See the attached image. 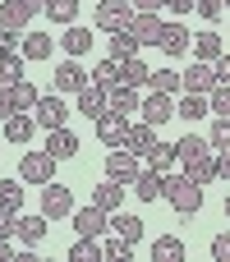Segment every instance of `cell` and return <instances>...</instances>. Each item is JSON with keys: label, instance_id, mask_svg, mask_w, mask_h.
<instances>
[{"label": "cell", "instance_id": "5bb4252c", "mask_svg": "<svg viewBox=\"0 0 230 262\" xmlns=\"http://www.w3.org/2000/svg\"><path fill=\"white\" fill-rule=\"evenodd\" d=\"M46 152L55 157V161H69V157H78V134L74 129H46Z\"/></svg>", "mask_w": 230, "mask_h": 262}, {"label": "cell", "instance_id": "f5cc1de1", "mask_svg": "<svg viewBox=\"0 0 230 262\" xmlns=\"http://www.w3.org/2000/svg\"><path fill=\"white\" fill-rule=\"evenodd\" d=\"M134 9H161V0H129Z\"/></svg>", "mask_w": 230, "mask_h": 262}, {"label": "cell", "instance_id": "8992f818", "mask_svg": "<svg viewBox=\"0 0 230 262\" xmlns=\"http://www.w3.org/2000/svg\"><path fill=\"white\" fill-rule=\"evenodd\" d=\"M69 221H74V235L101 239V235H106V226H111V212H101V207L92 203V207H83V212H69Z\"/></svg>", "mask_w": 230, "mask_h": 262}, {"label": "cell", "instance_id": "f6af8a7d", "mask_svg": "<svg viewBox=\"0 0 230 262\" xmlns=\"http://www.w3.org/2000/svg\"><path fill=\"white\" fill-rule=\"evenodd\" d=\"M23 46V32H14V28H0V55H9V51H18Z\"/></svg>", "mask_w": 230, "mask_h": 262}, {"label": "cell", "instance_id": "e0dca14e", "mask_svg": "<svg viewBox=\"0 0 230 262\" xmlns=\"http://www.w3.org/2000/svg\"><path fill=\"white\" fill-rule=\"evenodd\" d=\"M129 32H134L143 46H157V37H161V18H157V9H138L134 23H129Z\"/></svg>", "mask_w": 230, "mask_h": 262}, {"label": "cell", "instance_id": "5b68a950", "mask_svg": "<svg viewBox=\"0 0 230 262\" xmlns=\"http://www.w3.org/2000/svg\"><path fill=\"white\" fill-rule=\"evenodd\" d=\"M138 120H148L152 129H161L166 120H175V97L152 88V97H143V106H138Z\"/></svg>", "mask_w": 230, "mask_h": 262}, {"label": "cell", "instance_id": "6f0895ef", "mask_svg": "<svg viewBox=\"0 0 230 262\" xmlns=\"http://www.w3.org/2000/svg\"><path fill=\"white\" fill-rule=\"evenodd\" d=\"M221 5H226V9H230V0H221Z\"/></svg>", "mask_w": 230, "mask_h": 262}, {"label": "cell", "instance_id": "ffe728a7", "mask_svg": "<svg viewBox=\"0 0 230 262\" xmlns=\"http://www.w3.org/2000/svg\"><path fill=\"white\" fill-rule=\"evenodd\" d=\"M78 111H83L88 120H101V115L111 111V97H106V88H97V83H88V88L78 92Z\"/></svg>", "mask_w": 230, "mask_h": 262}, {"label": "cell", "instance_id": "9f6ffc18", "mask_svg": "<svg viewBox=\"0 0 230 262\" xmlns=\"http://www.w3.org/2000/svg\"><path fill=\"white\" fill-rule=\"evenodd\" d=\"M226 216H230V189H226Z\"/></svg>", "mask_w": 230, "mask_h": 262}, {"label": "cell", "instance_id": "836d02e7", "mask_svg": "<svg viewBox=\"0 0 230 262\" xmlns=\"http://www.w3.org/2000/svg\"><path fill=\"white\" fill-rule=\"evenodd\" d=\"M88 78H92L97 88H106V92H111V88L120 83V60H111V55H106L101 64H92V74H88Z\"/></svg>", "mask_w": 230, "mask_h": 262}, {"label": "cell", "instance_id": "52a82bcc", "mask_svg": "<svg viewBox=\"0 0 230 262\" xmlns=\"http://www.w3.org/2000/svg\"><path fill=\"white\" fill-rule=\"evenodd\" d=\"M97 138H101L106 147H124V143H129V115L106 111V115L97 120Z\"/></svg>", "mask_w": 230, "mask_h": 262}, {"label": "cell", "instance_id": "7dc6e473", "mask_svg": "<svg viewBox=\"0 0 230 262\" xmlns=\"http://www.w3.org/2000/svg\"><path fill=\"white\" fill-rule=\"evenodd\" d=\"M14 111H18V106H14V88H9V83H0V120H5V115H14Z\"/></svg>", "mask_w": 230, "mask_h": 262}, {"label": "cell", "instance_id": "3957f363", "mask_svg": "<svg viewBox=\"0 0 230 262\" xmlns=\"http://www.w3.org/2000/svg\"><path fill=\"white\" fill-rule=\"evenodd\" d=\"M134 14H138V9H134L129 0H101V5H97V28H101V32H124V28L134 23Z\"/></svg>", "mask_w": 230, "mask_h": 262}, {"label": "cell", "instance_id": "d6a6232c", "mask_svg": "<svg viewBox=\"0 0 230 262\" xmlns=\"http://www.w3.org/2000/svg\"><path fill=\"white\" fill-rule=\"evenodd\" d=\"M106 253H101V244L97 239H88V235H78L74 244H69V262H101Z\"/></svg>", "mask_w": 230, "mask_h": 262}, {"label": "cell", "instance_id": "8d00e7d4", "mask_svg": "<svg viewBox=\"0 0 230 262\" xmlns=\"http://www.w3.org/2000/svg\"><path fill=\"white\" fill-rule=\"evenodd\" d=\"M175 152H180V161H194V157L212 152V143H207V138H198V134H184V138L175 143Z\"/></svg>", "mask_w": 230, "mask_h": 262}, {"label": "cell", "instance_id": "7402d4cb", "mask_svg": "<svg viewBox=\"0 0 230 262\" xmlns=\"http://www.w3.org/2000/svg\"><path fill=\"white\" fill-rule=\"evenodd\" d=\"M106 97H111V111H120V115H138V106H143L138 88H124V83H115Z\"/></svg>", "mask_w": 230, "mask_h": 262}, {"label": "cell", "instance_id": "83f0119b", "mask_svg": "<svg viewBox=\"0 0 230 262\" xmlns=\"http://www.w3.org/2000/svg\"><path fill=\"white\" fill-rule=\"evenodd\" d=\"M120 198H124V184H115V180H101V184L92 189V203H97L101 212H120Z\"/></svg>", "mask_w": 230, "mask_h": 262}, {"label": "cell", "instance_id": "484cf974", "mask_svg": "<svg viewBox=\"0 0 230 262\" xmlns=\"http://www.w3.org/2000/svg\"><path fill=\"white\" fill-rule=\"evenodd\" d=\"M194 55H198V60H207V64H217V60L226 55V46H221V37L207 28V32H198V37H194Z\"/></svg>", "mask_w": 230, "mask_h": 262}, {"label": "cell", "instance_id": "bcb514c9", "mask_svg": "<svg viewBox=\"0 0 230 262\" xmlns=\"http://www.w3.org/2000/svg\"><path fill=\"white\" fill-rule=\"evenodd\" d=\"M212 258H217V262H230V230H221V235L212 239Z\"/></svg>", "mask_w": 230, "mask_h": 262}, {"label": "cell", "instance_id": "603a6c76", "mask_svg": "<svg viewBox=\"0 0 230 262\" xmlns=\"http://www.w3.org/2000/svg\"><path fill=\"white\" fill-rule=\"evenodd\" d=\"M152 143H157V129H152L148 120L129 124V143H124V147H129L134 157H148V152H152Z\"/></svg>", "mask_w": 230, "mask_h": 262}, {"label": "cell", "instance_id": "ab89813d", "mask_svg": "<svg viewBox=\"0 0 230 262\" xmlns=\"http://www.w3.org/2000/svg\"><path fill=\"white\" fill-rule=\"evenodd\" d=\"M152 88L175 97V92H184V74H175V69H157V74H152Z\"/></svg>", "mask_w": 230, "mask_h": 262}, {"label": "cell", "instance_id": "11a10c76", "mask_svg": "<svg viewBox=\"0 0 230 262\" xmlns=\"http://www.w3.org/2000/svg\"><path fill=\"white\" fill-rule=\"evenodd\" d=\"M28 5H37V9H46V0H28Z\"/></svg>", "mask_w": 230, "mask_h": 262}, {"label": "cell", "instance_id": "d4e9b609", "mask_svg": "<svg viewBox=\"0 0 230 262\" xmlns=\"http://www.w3.org/2000/svg\"><path fill=\"white\" fill-rule=\"evenodd\" d=\"M23 60H51V51H55V41L46 37V32H23Z\"/></svg>", "mask_w": 230, "mask_h": 262}, {"label": "cell", "instance_id": "ba28073f", "mask_svg": "<svg viewBox=\"0 0 230 262\" xmlns=\"http://www.w3.org/2000/svg\"><path fill=\"white\" fill-rule=\"evenodd\" d=\"M41 212H46L51 221L69 216V212H74V193H69L65 184H55V180H51V184H41Z\"/></svg>", "mask_w": 230, "mask_h": 262}, {"label": "cell", "instance_id": "9c48e42d", "mask_svg": "<svg viewBox=\"0 0 230 262\" xmlns=\"http://www.w3.org/2000/svg\"><path fill=\"white\" fill-rule=\"evenodd\" d=\"M46 221H51L46 212H37V216H18V221H14L18 244H23V249H41V244H46V230H51Z\"/></svg>", "mask_w": 230, "mask_h": 262}, {"label": "cell", "instance_id": "ee69618b", "mask_svg": "<svg viewBox=\"0 0 230 262\" xmlns=\"http://www.w3.org/2000/svg\"><path fill=\"white\" fill-rule=\"evenodd\" d=\"M194 9H198V14L207 18V23H217V18L226 14V5H221V0H194Z\"/></svg>", "mask_w": 230, "mask_h": 262}, {"label": "cell", "instance_id": "f546056e", "mask_svg": "<svg viewBox=\"0 0 230 262\" xmlns=\"http://www.w3.org/2000/svg\"><path fill=\"white\" fill-rule=\"evenodd\" d=\"M138 51H143V41H138L129 28H124V32H111V60H134Z\"/></svg>", "mask_w": 230, "mask_h": 262}, {"label": "cell", "instance_id": "7bdbcfd3", "mask_svg": "<svg viewBox=\"0 0 230 262\" xmlns=\"http://www.w3.org/2000/svg\"><path fill=\"white\" fill-rule=\"evenodd\" d=\"M129 249H134V244H129V239H120V235L101 244V253H106V258H115V262H129Z\"/></svg>", "mask_w": 230, "mask_h": 262}, {"label": "cell", "instance_id": "681fc988", "mask_svg": "<svg viewBox=\"0 0 230 262\" xmlns=\"http://www.w3.org/2000/svg\"><path fill=\"white\" fill-rule=\"evenodd\" d=\"M217 180H230V147L217 152Z\"/></svg>", "mask_w": 230, "mask_h": 262}, {"label": "cell", "instance_id": "7c38bea8", "mask_svg": "<svg viewBox=\"0 0 230 262\" xmlns=\"http://www.w3.org/2000/svg\"><path fill=\"white\" fill-rule=\"evenodd\" d=\"M32 115H37V129H60V124L69 120V111H65V101H60V92L41 97V101L32 106Z\"/></svg>", "mask_w": 230, "mask_h": 262}, {"label": "cell", "instance_id": "4fadbf2b", "mask_svg": "<svg viewBox=\"0 0 230 262\" xmlns=\"http://www.w3.org/2000/svg\"><path fill=\"white\" fill-rule=\"evenodd\" d=\"M37 14H41V9H37V5H28V0H5V5H0V28L23 32V28H28Z\"/></svg>", "mask_w": 230, "mask_h": 262}, {"label": "cell", "instance_id": "277c9868", "mask_svg": "<svg viewBox=\"0 0 230 262\" xmlns=\"http://www.w3.org/2000/svg\"><path fill=\"white\" fill-rule=\"evenodd\" d=\"M138 157L129 152V147H111L106 152V180H115V184H134L138 180Z\"/></svg>", "mask_w": 230, "mask_h": 262}, {"label": "cell", "instance_id": "b9f144b4", "mask_svg": "<svg viewBox=\"0 0 230 262\" xmlns=\"http://www.w3.org/2000/svg\"><path fill=\"white\" fill-rule=\"evenodd\" d=\"M207 101H212V115H230V83H217L207 92Z\"/></svg>", "mask_w": 230, "mask_h": 262}, {"label": "cell", "instance_id": "74e56055", "mask_svg": "<svg viewBox=\"0 0 230 262\" xmlns=\"http://www.w3.org/2000/svg\"><path fill=\"white\" fill-rule=\"evenodd\" d=\"M0 207L18 216V207H23V184L18 180H0Z\"/></svg>", "mask_w": 230, "mask_h": 262}, {"label": "cell", "instance_id": "f35d334b", "mask_svg": "<svg viewBox=\"0 0 230 262\" xmlns=\"http://www.w3.org/2000/svg\"><path fill=\"white\" fill-rule=\"evenodd\" d=\"M212 152H226L230 147V115H212V134H207Z\"/></svg>", "mask_w": 230, "mask_h": 262}, {"label": "cell", "instance_id": "c3c4849f", "mask_svg": "<svg viewBox=\"0 0 230 262\" xmlns=\"http://www.w3.org/2000/svg\"><path fill=\"white\" fill-rule=\"evenodd\" d=\"M161 5H166V9H171L175 18H184V14H194V0H161Z\"/></svg>", "mask_w": 230, "mask_h": 262}, {"label": "cell", "instance_id": "9a60e30c", "mask_svg": "<svg viewBox=\"0 0 230 262\" xmlns=\"http://www.w3.org/2000/svg\"><path fill=\"white\" fill-rule=\"evenodd\" d=\"M32 134H37V115H28V111H14V115H5V138L9 143H32Z\"/></svg>", "mask_w": 230, "mask_h": 262}, {"label": "cell", "instance_id": "4316f807", "mask_svg": "<svg viewBox=\"0 0 230 262\" xmlns=\"http://www.w3.org/2000/svg\"><path fill=\"white\" fill-rule=\"evenodd\" d=\"M120 83H124V88H148V83H152V69H148L138 55H134V60H120Z\"/></svg>", "mask_w": 230, "mask_h": 262}, {"label": "cell", "instance_id": "d590c367", "mask_svg": "<svg viewBox=\"0 0 230 262\" xmlns=\"http://www.w3.org/2000/svg\"><path fill=\"white\" fill-rule=\"evenodd\" d=\"M9 88H14V106H18V111H32V106L41 101L37 83H28V78H18V83H9Z\"/></svg>", "mask_w": 230, "mask_h": 262}, {"label": "cell", "instance_id": "cb8c5ba5", "mask_svg": "<svg viewBox=\"0 0 230 262\" xmlns=\"http://www.w3.org/2000/svg\"><path fill=\"white\" fill-rule=\"evenodd\" d=\"M143 216H129V212H111V230L120 235V239H129V244H138L143 239Z\"/></svg>", "mask_w": 230, "mask_h": 262}, {"label": "cell", "instance_id": "f907efd6", "mask_svg": "<svg viewBox=\"0 0 230 262\" xmlns=\"http://www.w3.org/2000/svg\"><path fill=\"white\" fill-rule=\"evenodd\" d=\"M14 221H18V216H14V212H5V207H0V235H14Z\"/></svg>", "mask_w": 230, "mask_h": 262}, {"label": "cell", "instance_id": "2e32d148", "mask_svg": "<svg viewBox=\"0 0 230 262\" xmlns=\"http://www.w3.org/2000/svg\"><path fill=\"white\" fill-rule=\"evenodd\" d=\"M134 193L143 198V203H157V198H166V170H138V180H134Z\"/></svg>", "mask_w": 230, "mask_h": 262}, {"label": "cell", "instance_id": "44dd1931", "mask_svg": "<svg viewBox=\"0 0 230 262\" xmlns=\"http://www.w3.org/2000/svg\"><path fill=\"white\" fill-rule=\"evenodd\" d=\"M203 115H212V101L203 92H184L175 101V120H203Z\"/></svg>", "mask_w": 230, "mask_h": 262}, {"label": "cell", "instance_id": "8fae6325", "mask_svg": "<svg viewBox=\"0 0 230 262\" xmlns=\"http://www.w3.org/2000/svg\"><path fill=\"white\" fill-rule=\"evenodd\" d=\"M88 83H92V78L83 74L78 60H60V64H55V92H74V97H78Z\"/></svg>", "mask_w": 230, "mask_h": 262}, {"label": "cell", "instance_id": "60d3db41", "mask_svg": "<svg viewBox=\"0 0 230 262\" xmlns=\"http://www.w3.org/2000/svg\"><path fill=\"white\" fill-rule=\"evenodd\" d=\"M18 78H23V51L0 55V83H18Z\"/></svg>", "mask_w": 230, "mask_h": 262}, {"label": "cell", "instance_id": "7a4b0ae2", "mask_svg": "<svg viewBox=\"0 0 230 262\" xmlns=\"http://www.w3.org/2000/svg\"><path fill=\"white\" fill-rule=\"evenodd\" d=\"M55 166H60V161H55L51 152H23V161H18V180L41 189V184L55 180Z\"/></svg>", "mask_w": 230, "mask_h": 262}, {"label": "cell", "instance_id": "f1b7e54d", "mask_svg": "<svg viewBox=\"0 0 230 262\" xmlns=\"http://www.w3.org/2000/svg\"><path fill=\"white\" fill-rule=\"evenodd\" d=\"M180 258H184V239H175V235L152 239V262H180Z\"/></svg>", "mask_w": 230, "mask_h": 262}, {"label": "cell", "instance_id": "1f68e13d", "mask_svg": "<svg viewBox=\"0 0 230 262\" xmlns=\"http://www.w3.org/2000/svg\"><path fill=\"white\" fill-rule=\"evenodd\" d=\"M46 18L60 23V28L78 23V0H46Z\"/></svg>", "mask_w": 230, "mask_h": 262}, {"label": "cell", "instance_id": "e575fe53", "mask_svg": "<svg viewBox=\"0 0 230 262\" xmlns=\"http://www.w3.org/2000/svg\"><path fill=\"white\" fill-rule=\"evenodd\" d=\"M175 161H180L175 143H161V138H157V143H152V152H148V166H152V170H171Z\"/></svg>", "mask_w": 230, "mask_h": 262}, {"label": "cell", "instance_id": "4dcf8cb0", "mask_svg": "<svg viewBox=\"0 0 230 262\" xmlns=\"http://www.w3.org/2000/svg\"><path fill=\"white\" fill-rule=\"evenodd\" d=\"M184 175H194L198 184H212V180H217V152H203V157L184 161Z\"/></svg>", "mask_w": 230, "mask_h": 262}, {"label": "cell", "instance_id": "816d5d0a", "mask_svg": "<svg viewBox=\"0 0 230 262\" xmlns=\"http://www.w3.org/2000/svg\"><path fill=\"white\" fill-rule=\"evenodd\" d=\"M217 74H221V83H230V55H221V60H217Z\"/></svg>", "mask_w": 230, "mask_h": 262}, {"label": "cell", "instance_id": "d6986e66", "mask_svg": "<svg viewBox=\"0 0 230 262\" xmlns=\"http://www.w3.org/2000/svg\"><path fill=\"white\" fill-rule=\"evenodd\" d=\"M189 41H194V37H189V28H184V23H161L157 46H161L166 55H184V51H189Z\"/></svg>", "mask_w": 230, "mask_h": 262}, {"label": "cell", "instance_id": "6da1fadb", "mask_svg": "<svg viewBox=\"0 0 230 262\" xmlns=\"http://www.w3.org/2000/svg\"><path fill=\"white\" fill-rule=\"evenodd\" d=\"M166 203H171L180 216H194V212L203 207V184H198L194 175H175V180H166Z\"/></svg>", "mask_w": 230, "mask_h": 262}, {"label": "cell", "instance_id": "30bf717a", "mask_svg": "<svg viewBox=\"0 0 230 262\" xmlns=\"http://www.w3.org/2000/svg\"><path fill=\"white\" fill-rule=\"evenodd\" d=\"M217 83H221V74H217V64H207V60H194V64L184 69V92H203V97H207Z\"/></svg>", "mask_w": 230, "mask_h": 262}, {"label": "cell", "instance_id": "db71d44e", "mask_svg": "<svg viewBox=\"0 0 230 262\" xmlns=\"http://www.w3.org/2000/svg\"><path fill=\"white\" fill-rule=\"evenodd\" d=\"M9 258V235H0V262Z\"/></svg>", "mask_w": 230, "mask_h": 262}, {"label": "cell", "instance_id": "ac0fdd59", "mask_svg": "<svg viewBox=\"0 0 230 262\" xmlns=\"http://www.w3.org/2000/svg\"><path fill=\"white\" fill-rule=\"evenodd\" d=\"M60 46L69 51V60L88 55V51H92V28H88V23H69V28H65V37H60Z\"/></svg>", "mask_w": 230, "mask_h": 262}]
</instances>
